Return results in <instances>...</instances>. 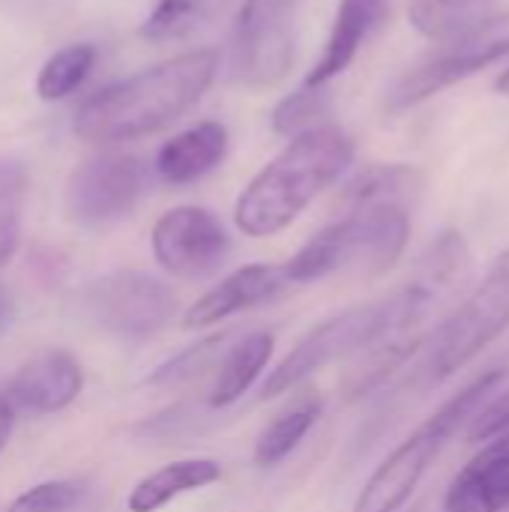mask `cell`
<instances>
[{
  "mask_svg": "<svg viewBox=\"0 0 509 512\" xmlns=\"http://www.w3.org/2000/svg\"><path fill=\"white\" fill-rule=\"evenodd\" d=\"M216 72L219 54L213 48L168 57L84 99L72 117V132L90 144H120L162 132L210 90Z\"/></svg>",
  "mask_w": 509,
  "mask_h": 512,
  "instance_id": "1",
  "label": "cell"
},
{
  "mask_svg": "<svg viewBox=\"0 0 509 512\" xmlns=\"http://www.w3.org/2000/svg\"><path fill=\"white\" fill-rule=\"evenodd\" d=\"M354 159V141L336 129L321 126L270 159L240 192L234 222L249 237H270L285 231L324 189H330Z\"/></svg>",
  "mask_w": 509,
  "mask_h": 512,
  "instance_id": "2",
  "label": "cell"
},
{
  "mask_svg": "<svg viewBox=\"0 0 509 512\" xmlns=\"http://www.w3.org/2000/svg\"><path fill=\"white\" fill-rule=\"evenodd\" d=\"M435 303H438V297L432 291H426L417 279H411V282H405V288H399L396 294H390L384 300L360 303V306H351V309L321 321L270 372L261 396L273 399V396L291 393L294 387H300L306 378H312L324 366L348 360L351 354H363L366 348L396 336L399 330L420 324Z\"/></svg>",
  "mask_w": 509,
  "mask_h": 512,
  "instance_id": "3",
  "label": "cell"
},
{
  "mask_svg": "<svg viewBox=\"0 0 509 512\" xmlns=\"http://www.w3.org/2000/svg\"><path fill=\"white\" fill-rule=\"evenodd\" d=\"M411 234L408 207L375 204L351 207L342 219L321 228L288 264V282H318L339 270L387 273L405 252Z\"/></svg>",
  "mask_w": 509,
  "mask_h": 512,
  "instance_id": "4",
  "label": "cell"
},
{
  "mask_svg": "<svg viewBox=\"0 0 509 512\" xmlns=\"http://www.w3.org/2000/svg\"><path fill=\"white\" fill-rule=\"evenodd\" d=\"M504 381V372H486L477 381H471L462 393H456L447 405H441L417 432H411L366 480L363 492L354 501L351 512H399L420 480L426 477L429 465L438 459V453L447 447V441L459 432V426L480 414V402L495 393V387Z\"/></svg>",
  "mask_w": 509,
  "mask_h": 512,
  "instance_id": "5",
  "label": "cell"
},
{
  "mask_svg": "<svg viewBox=\"0 0 509 512\" xmlns=\"http://www.w3.org/2000/svg\"><path fill=\"white\" fill-rule=\"evenodd\" d=\"M509 327V249L501 252L474 294L441 324L432 339L429 369L444 381L465 369Z\"/></svg>",
  "mask_w": 509,
  "mask_h": 512,
  "instance_id": "6",
  "label": "cell"
},
{
  "mask_svg": "<svg viewBox=\"0 0 509 512\" xmlns=\"http://www.w3.org/2000/svg\"><path fill=\"white\" fill-rule=\"evenodd\" d=\"M509 54V12L489 15L471 30L447 39L435 54H429L423 63L408 69L399 84L390 90V111H405L411 105H420L441 90L477 75L480 69L504 60Z\"/></svg>",
  "mask_w": 509,
  "mask_h": 512,
  "instance_id": "7",
  "label": "cell"
},
{
  "mask_svg": "<svg viewBox=\"0 0 509 512\" xmlns=\"http://www.w3.org/2000/svg\"><path fill=\"white\" fill-rule=\"evenodd\" d=\"M81 306L93 327L126 342L156 336L177 312L174 291L138 270H120L90 282L81 294Z\"/></svg>",
  "mask_w": 509,
  "mask_h": 512,
  "instance_id": "8",
  "label": "cell"
},
{
  "mask_svg": "<svg viewBox=\"0 0 509 512\" xmlns=\"http://www.w3.org/2000/svg\"><path fill=\"white\" fill-rule=\"evenodd\" d=\"M303 0H243L234 21L237 81L267 90L285 81L294 63L297 18Z\"/></svg>",
  "mask_w": 509,
  "mask_h": 512,
  "instance_id": "9",
  "label": "cell"
},
{
  "mask_svg": "<svg viewBox=\"0 0 509 512\" xmlns=\"http://www.w3.org/2000/svg\"><path fill=\"white\" fill-rule=\"evenodd\" d=\"M147 189L141 159L123 153H102L81 162L66 180V213L84 228H108L126 219Z\"/></svg>",
  "mask_w": 509,
  "mask_h": 512,
  "instance_id": "10",
  "label": "cell"
},
{
  "mask_svg": "<svg viewBox=\"0 0 509 512\" xmlns=\"http://www.w3.org/2000/svg\"><path fill=\"white\" fill-rule=\"evenodd\" d=\"M159 267L180 279L213 276L231 255L225 225L204 207H174L162 213L150 234Z\"/></svg>",
  "mask_w": 509,
  "mask_h": 512,
  "instance_id": "11",
  "label": "cell"
},
{
  "mask_svg": "<svg viewBox=\"0 0 509 512\" xmlns=\"http://www.w3.org/2000/svg\"><path fill=\"white\" fill-rule=\"evenodd\" d=\"M84 387L78 360L63 348H45L33 354L9 384V399L30 414H57L69 408Z\"/></svg>",
  "mask_w": 509,
  "mask_h": 512,
  "instance_id": "12",
  "label": "cell"
},
{
  "mask_svg": "<svg viewBox=\"0 0 509 512\" xmlns=\"http://www.w3.org/2000/svg\"><path fill=\"white\" fill-rule=\"evenodd\" d=\"M288 285L285 276V264H246L237 273L225 276L216 288H210L204 297H198L186 315H183V327L186 330H198V327H210L219 324L237 312L255 309L261 303H270L282 288Z\"/></svg>",
  "mask_w": 509,
  "mask_h": 512,
  "instance_id": "13",
  "label": "cell"
},
{
  "mask_svg": "<svg viewBox=\"0 0 509 512\" xmlns=\"http://www.w3.org/2000/svg\"><path fill=\"white\" fill-rule=\"evenodd\" d=\"M384 18H387V0H339L327 45L321 51V60L309 72L306 84L324 87L327 81L342 75L354 63L366 39L384 24Z\"/></svg>",
  "mask_w": 509,
  "mask_h": 512,
  "instance_id": "14",
  "label": "cell"
},
{
  "mask_svg": "<svg viewBox=\"0 0 509 512\" xmlns=\"http://www.w3.org/2000/svg\"><path fill=\"white\" fill-rule=\"evenodd\" d=\"M225 153H228V129L216 120H204L159 147L156 174L171 186H186L219 168Z\"/></svg>",
  "mask_w": 509,
  "mask_h": 512,
  "instance_id": "15",
  "label": "cell"
},
{
  "mask_svg": "<svg viewBox=\"0 0 509 512\" xmlns=\"http://www.w3.org/2000/svg\"><path fill=\"white\" fill-rule=\"evenodd\" d=\"M509 507V453H480L450 486L441 512H501Z\"/></svg>",
  "mask_w": 509,
  "mask_h": 512,
  "instance_id": "16",
  "label": "cell"
},
{
  "mask_svg": "<svg viewBox=\"0 0 509 512\" xmlns=\"http://www.w3.org/2000/svg\"><path fill=\"white\" fill-rule=\"evenodd\" d=\"M222 477V465L213 459H180L153 474H147L132 492L126 507L129 512H156L177 501L180 495L213 486Z\"/></svg>",
  "mask_w": 509,
  "mask_h": 512,
  "instance_id": "17",
  "label": "cell"
},
{
  "mask_svg": "<svg viewBox=\"0 0 509 512\" xmlns=\"http://www.w3.org/2000/svg\"><path fill=\"white\" fill-rule=\"evenodd\" d=\"M426 186V174L414 165H372L360 171L342 192V207H375V204H399L408 207Z\"/></svg>",
  "mask_w": 509,
  "mask_h": 512,
  "instance_id": "18",
  "label": "cell"
},
{
  "mask_svg": "<svg viewBox=\"0 0 509 512\" xmlns=\"http://www.w3.org/2000/svg\"><path fill=\"white\" fill-rule=\"evenodd\" d=\"M273 333H249L243 336L219 363V375L216 384L210 390V408H228L234 405L252 384L255 378L264 372V366L273 357Z\"/></svg>",
  "mask_w": 509,
  "mask_h": 512,
  "instance_id": "19",
  "label": "cell"
},
{
  "mask_svg": "<svg viewBox=\"0 0 509 512\" xmlns=\"http://www.w3.org/2000/svg\"><path fill=\"white\" fill-rule=\"evenodd\" d=\"M321 417V396L315 390L300 393L258 438L255 444V465L258 468H276L279 462H285L300 441L312 432V426Z\"/></svg>",
  "mask_w": 509,
  "mask_h": 512,
  "instance_id": "20",
  "label": "cell"
},
{
  "mask_svg": "<svg viewBox=\"0 0 509 512\" xmlns=\"http://www.w3.org/2000/svg\"><path fill=\"white\" fill-rule=\"evenodd\" d=\"M495 0H414L408 18L417 33L447 42L492 15Z\"/></svg>",
  "mask_w": 509,
  "mask_h": 512,
  "instance_id": "21",
  "label": "cell"
},
{
  "mask_svg": "<svg viewBox=\"0 0 509 512\" xmlns=\"http://www.w3.org/2000/svg\"><path fill=\"white\" fill-rule=\"evenodd\" d=\"M423 345V336H390L378 345H372V351L345 372L342 378V396L348 402L369 396L372 390H378L417 348Z\"/></svg>",
  "mask_w": 509,
  "mask_h": 512,
  "instance_id": "22",
  "label": "cell"
},
{
  "mask_svg": "<svg viewBox=\"0 0 509 512\" xmlns=\"http://www.w3.org/2000/svg\"><path fill=\"white\" fill-rule=\"evenodd\" d=\"M93 63H96V48L87 45V42H75V45L57 48L42 63V69L36 75V96L45 99V102L66 99L69 93H75L87 81Z\"/></svg>",
  "mask_w": 509,
  "mask_h": 512,
  "instance_id": "23",
  "label": "cell"
},
{
  "mask_svg": "<svg viewBox=\"0 0 509 512\" xmlns=\"http://www.w3.org/2000/svg\"><path fill=\"white\" fill-rule=\"evenodd\" d=\"M27 168L12 156H0V270L12 261L21 243V222L27 204Z\"/></svg>",
  "mask_w": 509,
  "mask_h": 512,
  "instance_id": "24",
  "label": "cell"
},
{
  "mask_svg": "<svg viewBox=\"0 0 509 512\" xmlns=\"http://www.w3.org/2000/svg\"><path fill=\"white\" fill-rule=\"evenodd\" d=\"M330 114V96L324 87L303 84L300 90L288 93L273 108V132L285 138H300L312 129H321Z\"/></svg>",
  "mask_w": 509,
  "mask_h": 512,
  "instance_id": "25",
  "label": "cell"
},
{
  "mask_svg": "<svg viewBox=\"0 0 509 512\" xmlns=\"http://www.w3.org/2000/svg\"><path fill=\"white\" fill-rule=\"evenodd\" d=\"M225 339H228V333H213V336L201 339L198 345H189L186 351H180L177 357H171L168 363H162V366L147 378V384H156V387H177V384H186V381L201 378V375L222 357Z\"/></svg>",
  "mask_w": 509,
  "mask_h": 512,
  "instance_id": "26",
  "label": "cell"
},
{
  "mask_svg": "<svg viewBox=\"0 0 509 512\" xmlns=\"http://www.w3.org/2000/svg\"><path fill=\"white\" fill-rule=\"evenodd\" d=\"M207 0H159L147 21L141 24V36L150 42H165L183 36L204 12Z\"/></svg>",
  "mask_w": 509,
  "mask_h": 512,
  "instance_id": "27",
  "label": "cell"
},
{
  "mask_svg": "<svg viewBox=\"0 0 509 512\" xmlns=\"http://www.w3.org/2000/svg\"><path fill=\"white\" fill-rule=\"evenodd\" d=\"M81 495L84 489L72 480H48L18 495L6 507V512H72L78 507Z\"/></svg>",
  "mask_w": 509,
  "mask_h": 512,
  "instance_id": "28",
  "label": "cell"
},
{
  "mask_svg": "<svg viewBox=\"0 0 509 512\" xmlns=\"http://www.w3.org/2000/svg\"><path fill=\"white\" fill-rule=\"evenodd\" d=\"M509 426V390H504L492 405H486L477 417H474V426L468 432L471 444H489L498 432H504Z\"/></svg>",
  "mask_w": 509,
  "mask_h": 512,
  "instance_id": "29",
  "label": "cell"
},
{
  "mask_svg": "<svg viewBox=\"0 0 509 512\" xmlns=\"http://www.w3.org/2000/svg\"><path fill=\"white\" fill-rule=\"evenodd\" d=\"M12 429H15V408H12V399H6L0 393V453L6 450V444L12 438Z\"/></svg>",
  "mask_w": 509,
  "mask_h": 512,
  "instance_id": "30",
  "label": "cell"
},
{
  "mask_svg": "<svg viewBox=\"0 0 509 512\" xmlns=\"http://www.w3.org/2000/svg\"><path fill=\"white\" fill-rule=\"evenodd\" d=\"M12 315H15V306H12V297L9 291L0 285V333L12 324Z\"/></svg>",
  "mask_w": 509,
  "mask_h": 512,
  "instance_id": "31",
  "label": "cell"
},
{
  "mask_svg": "<svg viewBox=\"0 0 509 512\" xmlns=\"http://www.w3.org/2000/svg\"><path fill=\"white\" fill-rule=\"evenodd\" d=\"M483 453H509V426L504 432H498V435L483 447Z\"/></svg>",
  "mask_w": 509,
  "mask_h": 512,
  "instance_id": "32",
  "label": "cell"
},
{
  "mask_svg": "<svg viewBox=\"0 0 509 512\" xmlns=\"http://www.w3.org/2000/svg\"><path fill=\"white\" fill-rule=\"evenodd\" d=\"M495 87H498L504 96H509V69L504 72V75H501V78H498V81H495Z\"/></svg>",
  "mask_w": 509,
  "mask_h": 512,
  "instance_id": "33",
  "label": "cell"
}]
</instances>
